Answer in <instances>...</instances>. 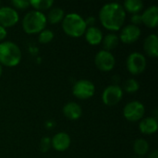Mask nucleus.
Instances as JSON below:
<instances>
[{
  "label": "nucleus",
  "instance_id": "10",
  "mask_svg": "<svg viewBox=\"0 0 158 158\" xmlns=\"http://www.w3.org/2000/svg\"><path fill=\"white\" fill-rule=\"evenodd\" d=\"M19 17L17 10L10 6L0 7V25L4 28L12 27L19 21Z\"/></svg>",
  "mask_w": 158,
  "mask_h": 158
},
{
  "label": "nucleus",
  "instance_id": "11",
  "mask_svg": "<svg viewBox=\"0 0 158 158\" xmlns=\"http://www.w3.org/2000/svg\"><path fill=\"white\" fill-rule=\"evenodd\" d=\"M140 36H141V30L139 26L130 24L122 29L120 32V36L118 38L123 44H130L136 42L140 38Z\"/></svg>",
  "mask_w": 158,
  "mask_h": 158
},
{
  "label": "nucleus",
  "instance_id": "12",
  "mask_svg": "<svg viewBox=\"0 0 158 158\" xmlns=\"http://www.w3.org/2000/svg\"><path fill=\"white\" fill-rule=\"evenodd\" d=\"M70 143V137L66 132H58L51 139L52 147L58 152L66 151L69 147Z\"/></svg>",
  "mask_w": 158,
  "mask_h": 158
},
{
  "label": "nucleus",
  "instance_id": "8",
  "mask_svg": "<svg viewBox=\"0 0 158 158\" xmlns=\"http://www.w3.org/2000/svg\"><path fill=\"white\" fill-rule=\"evenodd\" d=\"M123 97V90L117 84L107 86L102 94V100L106 106H116Z\"/></svg>",
  "mask_w": 158,
  "mask_h": 158
},
{
  "label": "nucleus",
  "instance_id": "30",
  "mask_svg": "<svg viewBox=\"0 0 158 158\" xmlns=\"http://www.w3.org/2000/svg\"><path fill=\"white\" fill-rule=\"evenodd\" d=\"M148 158H158V152L157 150H154L152 151L149 156H148Z\"/></svg>",
  "mask_w": 158,
  "mask_h": 158
},
{
  "label": "nucleus",
  "instance_id": "15",
  "mask_svg": "<svg viewBox=\"0 0 158 158\" xmlns=\"http://www.w3.org/2000/svg\"><path fill=\"white\" fill-rule=\"evenodd\" d=\"M64 116L70 120H77L82 115V109L80 105L75 102H69L63 107Z\"/></svg>",
  "mask_w": 158,
  "mask_h": 158
},
{
  "label": "nucleus",
  "instance_id": "21",
  "mask_svg": "<svg viewBox=\"0 0 158 158\" xmlns=\"http://www.w3.org/2000/svg\"><path fill=\"white\" fill-rule=\"evenodd\" d=\"M133 150L138 156H145L149 151V143L144 139H138L133 143Z\"/></svg>",
  "mask_w": 158,
  "mask_h": 158
},
{
  "label": "nucleus",
  "instance_id": "25",
  "mask_svg": "<svg viewBox=\"0 0 158 158\" xmlns=\"http://www.w3.org/2000/svg\"><path fill=\"white\" fill-rule=\"evenodd\" d=\"M51 147H52L51 139L49 137H44V138H42V140L40 142V144H39L40 151L43 152V153H46L47 151H49V149Z\"/></svg>",
  "mask_w": 158,
  "mask_h": 158
},
{
  "label": "nucleus",
  "instance_id": "32",
  "mask_svg": "<svg viewBox=\"0 0 158 158\" xmlns=\"http://www.w3.org/2000/svg\"><path fill=\"white\" fill-rule=\"evenodd\" d=\"M0 5H1V2H0Z\"/></svg>",
  "mask_w": 158,
  "mask_h": 158
},
{
  "label": "nucleus",
  "instance_id": "1",
  "mask_svg": "<svg viewBox=\"0 0 158 158\" xmlns=\"http://www.w3.org/2000/svg\"><path fill=\"white\" fill-rule=\"evenodd\" d=\"M99 19L106 30L118 31L125 22L126 11L118 3H108L101 7Z\"/></svg>",
  "mask_w": 158,
  "mask_h": 158
},
{
  "label": "nucleus",
  "instance_id": "19",
  "mask_svg": "<svg viewBox=\"0 0 158 158\" xmlns=\"http://www.w3.org/2000/svg\"><path fill=\"white\" fill-rule=\"evenodd\" d=\"M65 17V12L60 7H53L48 12V15L46 17V19L51 24H57L63 20Z\"/></svg>",
  "mask_w": 158,
  "mask_h": 158
},
{
  "label": "nucleus",
  "instance_id": "23",
  "mask_svg": "<svg viewBox=\"0 0 158 158\" xmlns=\"http://www.w3.org/2000/svg\"><path fill=\"white\" fill-rule=\"evenodd\" d=\"M139 88H140L139 82L136 80H134V79H129L123 84L124 91L127 92V93H130V94L137 92L139 90Z\"/></svg>",
  "mask_w": 158,
  "mask_h": 158
},
{
  "label": "nucleus",
  "instance_id": "28",
  "mask_svg": "<svg viewBox=\"0 0 158 158\" xmlns=\"http://www.w3.org/2000/svg\"><path fill=\"white\" fill-rule=\"evenodd\" d=\"M85 23H86L87 28L88 27H93L94 25V23H95V18L94 17H88L85 19Z\"/></svg>",
  "mask_w": 158,
  "mask_h": 158
},
{
  "label": "nucleus",
  "instance_id": "6",
  "mask_svg": "<svg viewBox=\"0 0 158 158\" xmlns=\"http://www.w3.org/2000/svg\"><path fill=\"white\" fill-rule=\"evenodd\" d=\"M94 84L88 80L78 81L72 88V93L74 96L81 100H86L91 98L92 96H94Z\"/></svg>",
  "mask_w": 158,
  "mask_h": 158
},
{
  "label": "nucleus",
  "instance_id": "26",
  "mask_svg": "<svg viewBox=\"0 0 158 158\" xmlns=\"http://www.w3.org/2000/svg\"><path fill=\"white\" fill-rule=\"evenodd\" d=\"M11 4L14 6V7L18 9H27L30 6V1L28 0H13Z\"/></svg>",
  "mask_w": 158,
  "mask_h": 158
},
{
  "label": "nucleus",
  "instance_id": "9",
  "mask_svg": "<svg viewBox=\"0 0 158 158\" xmlns=\"http://www.w3.org/2000/svg\"><path fill=\"white\" fill-rule=\"evenodd\" d=\"M94 63L97 69L102 71H110L114 69L116 64L115 56L111 52L102 50L99 51L94 57Z\"/></svg>",
  "mask_w": 158,
  "mask_h": 158
},
{
  "label": "nucleus",
  "instance_id": "20",
  "mask_svg": "<svg viewBox=\"0 0 158 158\" xmlns=\"http://www.w3.org/2000/svg\"><path fill=\"white\" fill-rule=\"evenodd\" d=\"M123 8L132 14H139V12L143 8V3L141 0H126L124 2Z\"/></svg>",
  "mask_w": 158,
  "mask_h": 158
},
{
  "label": "nucleus",
  "instance_id": "29",
  "mask_svg": "<svg viewBox=\"0 0 158 158\" xmlns=\"http://www.w3.org/2000/svg\"><path fill=\"white\" fill-rule=\"evenodd\" d=\"M6 34H7V32H6V28L2 27V26L0 25V41H3V40L6 37Z\"/></svg>",
  "mask_w": 158,
  "mask_h": 158
},
{
  "label": "nucleus",
  "instance_id": "2",
  "mask_svg": "<svg viewBox=\"0 0 158 158\" xmlns=\"http://www.w3.org/2000/svg\"><path fill=\"white\" fill-rule=\"evenodd\" d=\"M62 29L69 36L79 38L85 33L87 26L85 19L81 15L77 13H69L65 15L62 20Z\"/></svg>",
  "mask_w": 158,
  "mask_h": 158
},
{
  "label": "nucleus",
  "instance_id": "5",
  "mask_svg": "<svg viewBox=\"0 0 158 158\" xmlns=\"http://www.w3.org/2000/svg\"><path fill=\"white\" fill-rule=\"evenodd\" d=\"M146 64L145 56L139 52H133L129 55L126 61L127 69L132 75H139L143 73L145 70Z\"/></svg>",
  "mask_w": 158,
  "mask_h": 158
},
{
  "label": "nucleus",
  "instance_id": "17",
  "mask_svg": "<svg viewBox=\"0 0 158 158\" xmlns=\"http://www.w3.org/2000/svg\"><path fill=\"white\" fill-rule=\"evenodd\" d=\"M140 131L142 133L144 134H153L155 132H156L158 129V123L157 120L156 118H152V117H148L143 118L140 125H139Z\"/></svg>",
  "mask_w": 158,
  "mask_h": 158
},
{
  "label": "nucleus",
  "instance_id": "14",
  "mask_svg": "<svg viewBox=\"0 0 158 158\" xmlns=\"http://www.w3.org/2000/svg\"><path fill=\"white\" fill-rule=\"evenodd\" d=\"M143 49L145 53L151 57L158 56V37L156 34L152 33L148 35L143 43Z\"/></svg>",
  "mask_w": 158,
  "mask_h": 158
},
{
  "label": "nucleus",
  "instance_id": "18",
  "mask_svg": "<svg viewBox=\"0 0 158 158\" xmlns=\"http://www.w3.org/2000/svg\"><path fill=\"white\" fill-rule=\"evenodd\" d=\"M103 46L104 50L110 52L111 50L115 49L119 43V38L115 33H108L105 37H103Z\"/></svg>",
  "mask_w": 158,
  "mask_h": 158
},
{
  "label": "nucleus",
  "instance_id": "13",
  "mask_svg": "<svg viewBox=\"0 0 158 158\" xmlns=\"http://www.w3.org/2000/svg\"><path fill=\"white\" fill-rule=\"evenodd\" d=\"M142 15L143 22L149 28H156L158 25L157 6H151L146 8Z\"/></svg>",
  "mask_w": 158,
  "mask_h": 158
},
{
  "label": "nucleus",
  "instance_id": "31",
  "mask_svg": "<svg viewBox=\"0 0 158 158\" xmlns=\"http://www.w3.org/2000/svg\"><path fill=\"white\" fill-rule=\"evenodd\" d=\"M2 72H3V69H2V66H1V64H0V77H1V75H2Z\"/></svg>",
  "mask_w": 158,
  "mask_h": 158
},
{
  "label": "nucleus",
  "instance_id": "22",
  "mask_svg": "<svg viewBox=\"0 0 158 158\" xmlns=\"http://www.w3.org/2000/svg\"><path fill=\"white\" fill-rule=\"evenodd\" d=\"M53 0H30V6L40 12H42V10L49 9L53 6Z\"/></svg>",
  "mask_w": 158,
  "mask_h": 158
},
{
  "label": "nucleus",
  "instance_id": "24",
  "mask_svg": "<svg viewBox=\"0 0 158 158\" xmlns=\"http://www.w3.org/2000/svg\"><path fill=\"white\" fill-rule=\"evenodd\" d=\"M53 39H54V32L52 31L46 30V29H44V31H42L39 33V36H38V41L41 44H48Z\"/></svg>",
  "mask_w": 158,
  "mask_h": 158
},
{
  "label": "nucleus",
  "instance_id": "27",
  "mask_svg": "<svg viewBox=\"0 0 158 158\" xmlns=\"http://www.w3.org/2000/svg\"><path fill=\"white\" fill-rule=\"evenodd\" d=\"M131 22L133 25L135 26H138L139 24L143 23V20H142V15L141 14H133L131 16Z\"/></svg>",
  "mask_w": 158,
  "mask_h": 158
},
{
  "label": "nucleus",
  "instance_id": "16",
  "mask_svg": "<svg viewBox=\"0 0 158 158\" xmlns=\"http://www.w3.org/2000/svg\"><path fill=\"white\" fill-rule=\"evenodd\" d=\"M85 39L92 45L99 44L103 40V32L97 27H88L85 31Z\"/></svg>",
  "mask_w": 158,
  "mask_h": 158
},
{
  "label": "nucleus",
  "instance_id": "3",
  "mask_svg": "<svg viewBox=\"0 0 158 158\" xmlns=\"http://www.w3.org/2000/svg\"><path fill=\"white\" fill-rule=\"evenodd\" d=\"M46 23V16L43 12L31 10L24 16L22 19V28L28 34L40 33L45 29Z\"/></svg>",
  "mask_w": 158,
  "mask_h": 158
},
{
  "label": "nucleus",
  "instance_id": "7",
  "mask_svg": "<svg viewBox=\"0 0 158 158\" xmlns=\"http://www.w3.org/2000/svg\"><path fill=\"white\" fill-rule=\"evenodd\" d=\"M144 106L139 101H132L128 103L123 109V115L125 118L131 122L142 119L144 116Z\"/></svg>",
  "mask_w": 158,
  "mask_h": 158
},
{
  "label": "nucleus",
  "instance_id": "4",
  "mask_svg": "<svg viewBox=\"0 0 158 158\" xmlns=\"http://www.w3.org/2000/svg\"><path fill=\"white\" fill-rule=\"evenodd\" d=\"M21 60V51L13 42L6 41L0 44V64L6 67H15Z\"/></svg>",
  "mask_w": 158,
  "mask_h": 158
}]
</instances>
